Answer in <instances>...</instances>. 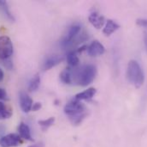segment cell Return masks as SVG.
I'll list each match as a JSON object with an SVG mask.
<instances>
[{
  "label": "cell",
  "instance_id": "1",
  "mask_svg": "<svg viewBox=\"0 0 147 147\" xmlns=\"http://www.w3.org/2000/svg\"><path fill=\"white\" fill-rule=\"evenodd\" d=\"M64 113L69 117L70 122L74 125H80L87 115V110L85 105L76 99L73 98L64 107Z\"/></svg>",
  "mask_w": 147,
  "mask_h": 147
},
{
  "label": "cell",
  "instance_id": "2",
  "mask_svg": "<svg viewBox=\"0 0 147 147\" xmlns=\"http://www.w3.org/2000/svg\"><path fill=\"white\" fill-rule=\"evenodd\" d=\"M97 75V68L93 65H85L72 71L73 83L82 87L91 84Z\"/></svg>",
  "mask_w": 147,
  "mask_h": 147
},
{
  "label": "cell",
  "instance_id": "3",
  "mask_svg": "<svg viewBox=\"0 0 147 147\" xmlns=\"http://www.w3.org/2000/svg\"><path fill=\"white\" fill-rule=\"evenodd\" d=\"M127 77L136 88H140L145 83V73L136 60H130L127 68Z\"/></svg>",
  "mask_w": 147,
  "mask_h": 147
},
{
  "label": "cell",
  "instance_id": "4",
  "mask_svg": "<svg viewBox=\"0 0 147 147\" xmlns=\"http://www.w3.org/2000/svg\"><path fill=\"white\" fill-rule=\"evenodd\" d=\"M80 29H81V27L78 23L71 25L69 28L66 35L63 37V39H62V40L60 42L61 46L63 48H69V47L72 46V44L74 41V40L79 36V34L80 32Z\"/></svg>",
  "mask_w": 147,
  "mask_h": 147
},
{
  "label": "cell",
  "instance_id": "5",
  "mask_svg": "<svg viewBox=\"0 0 147 147\" xmlns=\"http://www.w3.org/2000/svg\"><path fill=\"white\" fill-rule=\"evenodd\" d=\"M14 52L13 43L6 36H0V59L5 60L10 59Z\"/></svg>",
  "mask_w": 147,
  "mask_h": 147
},
{
  "label": "cell",
  "instance_id": "6",
  "mask_svg": "<svg viewBox=\"0 0 147 147\" xmlns=\"http://www.w3.org/2000/svg\"><path fill=\"white\" fill-rule=\"evenodd\" d=\"M22 144V139L16 133H9L0 138V146L2 147H17Z\"/></svg>",
  "mask_w": 147,
  "mask_h": 147
},
{
  "label": "cell",
  "instance_id": "7",
  "mask_svg": "<svg viewBox=\"0 0 147 147\" xmlns=\"http://www.w3.org/2000/svg\"><path fill=\"white\" fill-rule=\"evenodd\" d=\"M86 51L89 56L98 57L105 53V48L101 42H99L98 40H94L87 46Z\"/></svg>",
  "mask_w": 147,
  "mask_h": 147
},
{
  "label": "cell",
  "instance_id": "8",
  "mask_svg": "<svg viewBox=\"0 0 147 147\" xmlns=\"http://www.w3.org/2000/svg\"><path fill=\"white\" fill-rule=\"evenodd\" d=\"M63 60V57L57 55V54H53V55L48 56L43 62L42 70L43 71H48V70L55 67L56 66H57Z\"/></svg>",
  "mask_w": 147,
  "mask_h": 147
},
{
  "label": "cell",
  "instance_id": "9",
  "mask_svg": "<svg viewBox=\"0 0 147 147\" xmlns=\"http://www.w3.org/2000/svg\"><path fill=\"white\" fill-rule=\"evenodd\" d=\"M19 103L22 110L24 113H28L32 110L33 107V100L32 98L26 93V92H21L19 96Z\"/></svg>",
  "mask_w": 147,
  "mask_h": 147
},
{
  "label": "cell",
  "instance_id": "10",
  "mask_svg": "<svg viewBox=\"0 0 147 147\" xmlns=\"http://www.w3.org/2000/svg\"><path fill=\"white\" fill-rule=\"evenodd\" d=\"M88 20L90 22V23L96 28L97 29H100L105 23V18L104 16L98 14L97 11L92 12L88 17Z\"/></svg>",
  "mask_w": 147,
  "mask_h": 147
},
{
  "label": "cell",
  "instance_id": "11",
  "mask_svg": "<svg viewBox=\"0 0 147 147\" xmlns=\"http://www.w3.org/2000/svg\"><path fill=\"white\" fill-rule=\"evenodd\" d=\"M97 90L95 88H89L80 93H78L77 95L74 96V99L78 100V101H88L91 100L96 94Z\"/></svg>",
  "mask_w": 147,
  "mask_h": 147
},
{
  "label": "cell",
  "instance_id": "12",
  "mask_svg": "<svg viewBox=\"0 0 147 147\" xmlns=\"http://www.w3.org/2000/svg\"><path fill=\"white\" fill-rule=\"evenodd\" d=\"M18 131H19V135L20 137L22 139H25V140H28V141H33L34 139L31 135V131H30V128L29 126L24 123V122H22L20 125H19V127H18Z\"/></svg>",
  "mask_w": 147,
  "mask_h": 147
},
{
  "label": "cell",
  "instance_id": "13",
  "mask_svg": "<svg viewBox=\"0 0 147 147\" xmlns=\"http://www.w3.org/2000/svg\"><path fill=\"white\" fill-rule=\"evenodd\" d=\"M120 29V25L117 24L115 22H114L113 20H110L109 19L107 22H106V24H105V29H103V33L106 36H111L114 32H115L117 29Z\"/></svg>",
  "mask_w": 147,
  "mask_h": 147
},
{
  "label": "cell",
  "instance_id": "14",
  "mask_svg": "<svg viewBox=\"0 0 147 147\" xmlns=\"http://www.w3.org/2000/svg\"><path fill=\"white\" fill-rule=\"evenodd\" d=\"M60 78L61 81L66 84H71L73 83V79H72V69L71 67L64 69L61 74H60Z\"/></svg>",
  "mask_w": 147,
  "mask_h": 147
},
{
  "label": "cell",
  "instance_id": "15",
  "mask_svg": "<svg viewBox=\"0 0 147 147\" xmlns=\"http://www.w3.org/2000/svg\"><path fill=\"white\" fill-rule=\"evenodd\" d=\"M0 10L2 11V13L11 22H15V17L14 16L12 15V13L10 12L9 9V6H8V3L6 1H3V0H0Z\"/></svg>",
  "mask_w": 147,
  "mask_h": 147
},
{
  "label": "cell",
  "instance_id": "16",
  "mask_svg": "<svg viewBox=\"0 0 147 147\" xmlns=\"http://www.w3.org/2000/svg\"><path fill=\"white\" fill-rule=\"evenodd\" d=\"M67 62L69 67H76L80 63V59L76 55L75 52H69L67 54Z\"/></svg>",
  "mask_w": 147,
  "mask_h": 147
},
{
  "label": "cell",
  "instance_id": "17",
  "mask_svg": "<svg viewBox=\"0 0 147 147\" xmlns=\"http://www.w3.org/2000/svg\"><path fill=\"white\" fill-rule=\"evenodd\" d=\"M39 84H40V77L38 74H36L32 77V79L28 83V90L30 92L36 91L39 87Z\"/></svg>",
  "mask_w": 147,
  "mask_h": 147
},
{
  "label": "cell",
  "instance_id": "18",
  "mask_svg": "<svg viewBox=\"0 0 147 147\" xmlns=\"http://www.w3.org/2000/svg\"><path fill=\"white\" fill-rule=\"evenodd\" d=\"M12 115V111L6 107L2 102H0V119H9Z\"/></svg>",
  "mask_w": 147,
  "mask_h": 147
},
{
  "label": "cell",
  "instance_id": "19",
  "mask_svg": "<svg viewBox=\"0 0 147 147\" xmlns=\"http://www.w3.org/2000/svg\"><path fill=\"white\" fill-rule=\"evenodd\" d=\"M55 123V118L50 117L46 120H38V125L41 126V129L43 131H46L49 127H51Z\"/></svg>",
  "mask_w": 147,
  "mask_h": 147
},
{
  "label": "cell",
  "instance_id": "20",
  "mask_svg": "<svg viewBox=\"0 0 147 147\" xmlns=\"http://www.w3.org/2000/svg\"><path fill=\"white\" fill-rule=\"evenodd\" d=\"M136 23H137V25H139L140 27L147 28V19H145V18H139V19L136 20Z\"/></svg>",
  "mask_w": 147,
  "mask_h": 147
},
{
  "label": "cell",
  "instance_id": "21",
  "mask_svg": "<svg viewBox=\"0 0 147 147\" xmlns=\"http://www.w3.org/2000/svg\"><path fill=\"white\" fill-rule=\"evenodd\" d=\"M3 66L8 68L9 70H11L13 68V64H12V61L10 60V59H5V60H3Z\"/></svg>",
  "mask_w": 147,
  "mask_h": 147
},
{
  "label": "cell",
  "instance_id": "22",
  "mask_svg": "<svg viewBox=\"0 0 147 147\" xmlns=\"http://www.w3.org/2000/svg\"><path fill=\"white\" fill-rule=\"evenodd\" d=\"M7 99H8V95L5 90L0 88V100H7Z\"/></svg>",
  "mask_w": 147,
  "mask_h": 147
},
{
  "label": "cell",
  "instance_id": "23",
  "mask_svg": "<svg viewBox=\"0 0 147 147\" xmlns=\"http://www.w3.org/2000/svg\"><path fill=\"white\" fill-rule=\"evenodd\" d=\"M42 108V104L40 103H35L33 104V107H32V111H38L40 109Z\"/></svg>",
  "mask_w": 147,
  "mask_h": 147
},
{
  "label": "cell",
  "instance_id": "24",
  "mask_svg": "<svg viewBox=\"0 0 147 147\" xmlns=\"http://www.w3.org/2000/svg\"><path fill=\"white\" fill-rule=\"evenodd\" d=\"M144 43H145V46H146V50L147 53V32L144 33Z\"/></svg>",
  "mask_w": 147,
  "mask_h": 147
},
{
  "label": "cell",
  "instance_id": "25",
  "mask_svg": "<svg viewBox=\"0 0 147 147\" xmlns=\"http://www.w3.org/2000/svg\"><path fill=\"white\" fill-rule=\"evenodd\" d=\"M28 147H45V145H44V143L40 142V143H38V144L33 145V146H30Z\"/></svg>",
  "mask_w": 147,
  "mask_h": 147
},
{
  "label": "cell",
  "instance_id": "26",
  "mask_svg": "<svg viewBox=\"0 0 147 147\" xmlns=\"http://www.w3.org/2000/svg\"><path fill=\"white\" fill-rule=\"evenodd\" d=\"M3 79V72L1 70V68H0V82L2 81Z\"/></svg>",
  "mask_w": 147,
  "mask_h": 147
}]
</instances>
